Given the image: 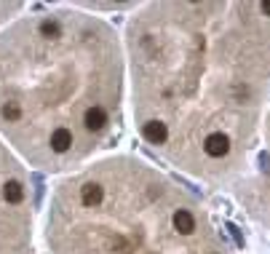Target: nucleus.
<instances>
[{"instance_id":"1","label":"nucleus","mask_w":270,"mask_h":254,"mask_svg":"<svg viewBox=\"0 0 270 254\" xmlns=\"http://www.w3.org/2000/svg\"><path fill=\"white\" fill-rule=\"evenodd\" d=\"M0 123L38 161H86L121 136L123 54L104 22L43 16L0 41Z\"/></svg>"},{"instance_id":"2","label":"nucleus","mask_w":270,"mask_h":254,"mask_svg":"<svg viewBox=\"0 0 270 254\" xmlns=\"http://www.w3.org/2000/svg\"><path fill=\"white\" fill-rule=\"evenodd\" d=\"M201 217L153 166L110 158L56 198L59 254H225L198 244Z\"/></svg>"}]
</instances>
